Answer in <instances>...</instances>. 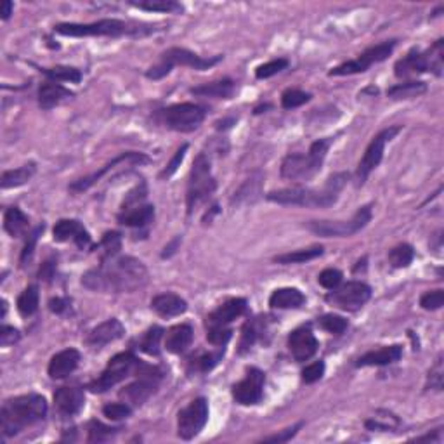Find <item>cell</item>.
Returning <instances> with one entry per match:
<instances>
[{
	"label": "cell",
	"mask_w": 444,
	"mask_h": 444,
	"mask_svg": "<svg viewBox=\"0 0 444 444\" xmlns=\"http://www.w3.org/2000/svg\"><path fill=\"white\" fill-rule=\"evenodd\" d=\"M148 278L146 266L137 259L125 255V257L108 259L99 267L87 271L82 278V283L94 292L131 293L143 288L148 283Z\"/></svg>",
	"instance_id": "1"
},
{
	"label": "cell",
	"mask_w": 444,
	"mask_h": 444,
	"mask_svg": "<svg viewBox=\"0 0 444 444\" xmlns=\"http://www.w3.org/2000/svg\"><path fill=\"white\" fill-rule=\"evenodd\" d=\"M349 174L340 172L333 174L332 178L325 183L321 190H311V188H285V190L271 191L266 196L269 202L278 203V205H298V207H332L339 200V193L344 190L347 183Z\"/></svg>",
	"instance_id": "2"
},
{
	"label": "cell",
	"mask_w": 444,
	"mask_h": 444,
	"mask_svg": "<svg viewBox=\"0 0 444 444\" xmlns=\"http://www.w3.org/2000/svg\"><path fill=\"white\" fill-rule=\"evenodd\" d=\"M47 415V401L40 394H25L7 399L0 411V427L4 438H13L26 427L44 420Z\"/></svg>",
	"instance_id": "3"
},
{
	"label": "cell",
	"mask_w": 444,
	"mask_h": 444,
	"mask_svg": "<svg viewBox=\"0 0 444 444\" xmlns=\"http://www.w3.org/2000/svg\"><path fill=\"white\" fill-rule=\"evenodd\" d=\"M56 33L63 37H124V35H144L151 28H143L137 23H127L121 19L106 18L94 23H61L54 26Z\"/></svg>",
	"instance_id": "4"
},
{
	"label": "cell",
	"mask_w": 444,
	"mask_h": 444,
	"mask_svg": "<svg viewBox=\"0 0 444 444\" xmlns=\"http://www.w3.org/2000/svg\"><path fill=\"white\" fill-rule=\"evenodd\" d=\"M333 139L326 137L311 144L309 151L305 153H290L285 156L281 163V178L286 180H309L313 179L323 167L330 146Z\"/></svg>",
	"instance_id": "5"
},
{
	"label": "cell",
	"mask_w": 444,
	"mask_h": 444,
	"mask_svg": "<svg viewBox=\"0 0 444 444\" xmlns=\"http://www.w3.org/2000/svg\"><path fill=\"white\" fill-rule=\"evenodd\" d=\"M222 60V56H214V58H202L198 54L191 53V50L184 49V47H172V49L165 50L160 58V61L156 63L155 66L146 72V77L149 80H160V78L167 77L168 73L172 72L174 66H190L193 70H198V72H203V70L212 68V66L217 65L219 61Z\"/></svg>",
	"instance_id": "6"
},
{
	"label": "cell",
	"mask_w": 444,
	"mask_h": 444,
	"mask_svg": "<svg viewBox=\"0 0 444 444\" xmlns=\"http://www.w3.org/2000/svg\"><path fill=\"white\" fill-rule=\"evenodd\" d=\"M215 188H217V184H215L214 175H212L210 158H208L205 153H200L195 158V162H193L190 180H188V193H186L188 214H193V210H195L200 203L207 202V200L214 195Z\"/></svg>",
	"instance_id": "7"
},
{
	"label": "cell",
	"mask_w": 444,
	"mask_h": 444,
	"mask_svg": "<svg viewBox=\"0 0 444 444\" xmlns=\"http://www.w3.org/2000/svg\"><path fill=\"white\" fill-rule=\"evenodd\" d=\"M372 221V205L361 207L349 221H311L305 224L309 231L325 238H347L359 233Z\"/></svg>",
	"instance_id": "8"
},
{
	"label": "cell",
	"mask_w": 444,
	"mask_h": 444,
	"mask_svg": "<svg viewBox=\"0 0 444 444\" xmlns=\"http://www.w3.org/2000/svg\"><path fill=\"white\" fill-rule=\"evenodd\" d=\"M162 379V370H158L156 367H149V364H143L139 361L136 382L127 385L124 391H120V398H124L125 403H129L131 406H141L155 394Z\"/></svg>",
	"instance_id": "9"
},
{
	"label": "cell",
	"mask_w": 444,
	"mask_h": 444,
	"mask_svg": "<svg viewBox=\"0 0 444 444\" xmlns=\"http://www.w3.org/2000/svg\"><path fill=\"white\" fill-rule=\"evenodd\" d=\"M137 364H139V359H137L131 351H125L113 356L112 359H109L108 367L103 370V373H101L96 380H92V382L89 384L90 392L101 394V392L109 391V389L115 387L117 384H120L121 380L127 379V377L136 370Z\"/></svg>",
	"instance_id": "10"
},
{
	"label": "cell",
	"mask_w": 444,
	"mask_h": 444,
	"mask_svg": "<svg viewBox=\"0 0 444 444\" xmlns=\"http://www.w3.org/2000/svg\"><path fill=\"white\" fill-rule=\"evenodd\" d=\"M162 121L175 132H193L205 120V108L193 103L172 104L162 109Z\"/></svg>",
	"instance_id": "11"
},
{
	"label": "cell",
	"mask_w": 444,
	"mask_h": 444,
	"mask_svg": "<svg viewBox=\"0 0 444 444\" xmlns=\"http://www.w3.org/2000/svg\"><path fill=\"white\" fill-rule=\"evenodd\" d=\"M401 125H394V127H387L384 131H380L375 137L372 139V143L368 144L367 151H364L363 158L359 160V165H357L356 170V184L357 186H363L367 183V179L370 178V174L379 167L380 162L384 158V149L385 144L391 139H394L396 136L401 132Z\"/></svg>",
	"instance_id": "12"
},
{
	"label": "cell",
	"mask_w": 444,
	"mask_h": 444,
	"mask_svg": "<svg viewBox=\"0 0 444 444\" xmlns=\"http://www.w3.org/2000/svg\"><path fill=\"white\" fill-rule=\"evenodd\" d=\"M396 47V40H385L382 44H377L370 47V49L364 50L359 58L356 60L342 63V65L335 66L328 75L330 77H345V75H354V73H364L368 68L377 63L387 60L392 54Z\"/></svg>",
	"instance_id": "13"
},
{
	"label": "cell",
	"mask_w": 444,
	"mask_h": 444,
	"mask_svg": "<svg viewBox=\"0 0 444 444\" xmlns=\"http://www.w3.org/2000/svg\"><path fill=\"white\" fill-rule=\"evenodd\" d=\"M208 422V401L205 398H196L186 408L179 411L178 416V434L184 441L195 439Z\"/></svg>",
	"instance_id": "14"
},
{
	"label": "cell",
	"mask_w": 444,
	"mask_h": 444,
	"mask_svg": "<svg viewBox=\"0 0 444 444\" xmlns=\"http://www.w3.org/2000/svg\"><path fill=\"white\" fill-rule=\"evenodd\" d=\"M372 297V288L363 281H347L345 285L337 286L333 292L326 296V302L344 309V311H357L363 308Z\"/></svg>",
	"instance_id": "15"
},
{
	"label": "cell",
	"mask_w": 444,
	"mask_h": 444,
	"mask_svg": "<svg viewBox=\"0 0 444 444\" xmlns=\"http://www.w3.org/2000/svg\"><path fill=\"white\" fill-rule=\"evenodd\" d=\"M143 163H149V158L144 153H136V151H127V153H121V155L117 156V158H113L112 162H108L104 165L101 170L94 172V174L87 175V178H82L78 180H75V183L70 184V191L72 193H82V191H87L89 188H92L94 184L99 183L101 179L104 178L108 172L115 170L117 167H120V165H143Z\"/></svg>",
	"instance_id": "16"
},
{
	"label": "cell",
	"mask_w": 444,
	"mask_h": 444,
	"mask_svg": "<svg viewBox=\"0 0 444 444\" xmlns=\"http://www.w3.org/2000/svg\"><path fill=\"white\" fill-rule=\"evenodd\" d=\"M266 375L259 368H249L247 377L233 385V398L237 403L243 406H252V404L261 403L262 394H264Z\"/></svg>",
	"instance_id": "17"
},
{
	"label": "cell",
	"mask_w": 444,
	"mask_h": 444,
	"mask_svg": "<svg viewBox=\"0 0 444 444\" xmlns=\"http://www.w3.org/2000/svg\"><path fill=\"white\" fill-rule=\"evenodd\" d=\"M320 342L314 337L311 326H300L293 330L288 337V349L296 361H308L318 352Z\"/></svg>",
	"instance_id": "18"
},
{
	"label": "cell",
	"mask_w": 444,
	"mask_h": 444,
	"mask_svg": "<svg viewBox=\"0 0 444 444\" xmlns=\"http://www.w3.org/2000/svg\"><path fill=\"white\" fill-rule=\"evenodd\" d=\"M247 311V300L245 298H229L224 304L219 305L207 316V328H221V326H227L233 323L239 316H243Z\"/></svg>",
	"instance_id": "19"
},
{
	"label": "cell",
	"mask_w": 444,
	"mask_h": 444,
	"mask_svg": "<svg viewBox=\"0 0 444 444\" xmlns=\"http://www.w3.org/2000/svg\"><path fill=\"white\" fill-rule=\"evenodd\" d=\"M124 333L125 326L121 325V321L117 320V318H112V320H106L101 325H97L96 328L90 330L85 342H87V345H90V347L101 349L104 345L112 344V342L121 339Z\"/></svg>",
	"instance_id": "20"
},
{
	"label": "cell",
	"mask_w": 444,
	"mask_h": 444,
	"mask_svg": "<svg viewBox=\"0 0 444 444\" xmlns=\"http://www.w3.org/2000/svg\"><path fill=\"white\" fill-rule=\"evenodd\" d=\"M54 239L56 242H68V239H73L77 243L78 249H87L90 245V234L85 231V227L82 226L80 222L75 221V219H61V221L56 222L53 229Z\"/></svg>",
	"instance_id": "21"
},
{
	"label": "cell",
	"mask_w": 444,
	"mask_h": 444,
	"mask_svg": "<svg viewBox=\"0 0 444 444\" xmlns=\"http://www.w3.org/2000/svg\"><path fill=\"white\" fill-rule=\"evenodd\" d=\"M78 363H80V352L77 349H65V351L50 357L47 372H49L50 379H66L77 370Z\"/></svg>",
	"instance_id": "22"
},
{
	"label": "cell",
	"mask_w": 444,
	"mask_h": 444,
	"mask_svg": "<svg viewBox=\"0 0 444 444\" xmlns=\"http://www.w3.org/2000/svg\"><path fill=\"white\" fill-rule=\"evenodd\" d=\"M54 403L63 415H77L85 404L84 391L80 387H60L54 392Z\"/></svg>",
	"instance_id": "23"
},
{
	"label": "cell",
	"mask_w": 444,
	"mask_h": 444,
	"mask_svg": "<svg viewBox=\"0 0 444 444\" xmlns=\"http://www.w3.org/2000/svg\"><path fill=\"white\" fill-rule=\"evenodd\" d=\"M431 72L429 60H427L426 53H420L418 49L410 50L403 60H399L394 66V73L398 78H408L413 75H420Z\"/></svg>",
	"instance_id": "24"
},
{
	"label": "cell",
	"mask_w": 444,
	"mask_h": 444,
	"mask_svg": "<svg viewBox=\"0 0 444 444\" xmlns=\"http://www.w3.org/2000/svg\"><path fill=\"white\" fill-rule=\"evenodd\" d=\"M403 356V347L401 345H385V347L377 349V351H370L363 354L356 361V367H385V364H392L401 359Z\"/></svg>",
	"instance_id": "25"
},
{
	"label": "cell",
	"mask_w": 444,
	"mask_h": 444,
	"mask_svg": "<svg viewBox=\"0 0 444 444\" xmlns=\"http://www.w3.org/2000/svg\"><path fill=\"white\" fill-rule=\"evenodd\" d=\"M151 309L162 318H175L188 311V302L175 293H160L151 300Z\"/></svg>",
	"instance_id": "26"
},
{
	"label": "cell",
	"mask_w": 444,
	"mask_h": 444,
	"mask_svg": "<svg viewBox=\"0 0 444 444\" xmlns=\"http://www.w3.org/2000/svg\"><path fill=\"white\" fill-rule=\"evenodd\" d=\"M72 96V90L63 87L58 82H45L38 89V106L42 109H53Z\"/></svg>",
	"instance_id": "27"
},
{
	"label": "cell",
	"mask_w": 444,
	"mask_h": 444,
	"mask_svg": "<svg viewBox=\"0 0 444 444\" xmlns=\"http://www.w3.org/2000/svg\"><path fill=\"white\" fill-rule=\"evenodd\" d=\"M193 342V328L190 325L172 326L165 337V349L172 354H183Z\"/></svg>",
	"instance_id": "28"
},
{
	"label": "cell",
	"mask_w": 444,
	"mask_h": 444,
	"mask_svg": "<svg viewBox=\"0 0 444 444\" xmlns=\"http://www.w3.org/2000/svg\"><path fill=\"white\" fill-rule=\"evenodd\" d=\"M234 90H237V84L231 78H222V80L193 87L191 94L202 97H215V99H231L234 96Z\"/></svg>",
	"instance_id": "29"
},
{
	"label": "cell",
	"mask_w": 444,
	"mask_h": 444,
	"mask_svg": "<svg viewBox=\"0 0 444 444\" xmlns=\"http://www.w3.org/2000/svg\"><path fill=\"white\" fill-rule=\"evenodd\" d=\"M305 304V296L298 288H278L271 293L269 305L273 309H298Z\"/></svg>",
	"instance_id": "30"
},
{
	"label": "cell",
	"mask_w": 444,
	"mask_h": 444,
	"mask_svg": "<svg viewBox=\"0 0 444 444\" xmlns=\"http://www.w3.org/2000/svg\"><path fill=\"white\" fill-rule=\"evenodd\" d=\"M262 191V174H254L250 175V179H247L245 183L239 186V190L234 193V196L231 198V205L239 207L247 205V203L257 202L259 196Z\"/></svg>",
	"instance_id": "31"
},
{
	"label": "cell",
	"mask_w": 444,
	"mask_h": 444,
	"mask_svg": "<svg viewBox=\"0 0 444 444\" xmlns=\"http://www.w3.org/2000/svg\"><path fill=\"white\" fill-rule=\"evenodd\" d=\"M153 219H155V207L153 205H141L119 214V222L129 227H144Z\"/></svg>",
	"instance_id": "32"
},
{
	"label": "cell",
	"mask_w": 444,
	"mask_h": 444,
	"mask_svg": "<svg viewBox=\"0 0 444 444\" xmlns=\"http://www.w3.org/2000/svg\"><path fill=\"white\" fill-rule=\"evenodd\" d=\"M35 172H37V165L35 163H26L23 167L14 168V170H6L0 179L2 184V190H11V188H18L26 184L28 180L33 178Z\"/></svg>",
	"instance_id": "33"
},
{
	"label": "cell",
	"mask_w": 444,
	"mask_h": 444,
	"mask_svg": "<svg viewBox=\"0 0 444 444\" xmlns=\"http://www.w3.org/2000/svg\"><path fill=\"white\" fill-rule=\"evenodd\" d=\"M30 226V219L19 210L18 207L7 208L6 215H4V229L11 234L13 238H19L26 233Z\"/></svg>",
	"instance_id": "34"
},
{
	"label": "cell",
	"mask_w": 444,
	"mask_h": 444,
	"mask_svg": "<svg viewBox=\"0 0 444 444\" xmlns=\"http://www.w3.org/2000/svg\"><path fill=\"white\" fill-rule=\"evenodd\" d=\"M427 92L426 82H404L387 90V96L391 99H413Z\"/></svg>",
	"instance_id": "35"
},
{
	"label": "cell",
	"mask_w": 444,
	"mask_h": 444,
	"mask_svg": "<svg viewBox=\"0 0 444 444\" xmlns=\"http://www.w3.org/2000/svg\"><path fill=\"white\" fill-rule=\"evenodd\" d=\"M321 255H323V247H311V249H302L296 250V252L278 255V257H274V262H278V264H302V262L314 261Z\"/></svg>",
	"instance_id": "36"
},
{
	"label": "cell",
	"mask_w": 444,
	"mask_h": 444,
	"mask_svg": "<svg viewBox=\"0 0 444 444\" xmlns=\"http://www.w3.org/2000/svg\"><path fill=\"white\" fill-rule=\"evenodd\" d=\"M38 309V286L31 285L23 290L21 296L18 297V311L21 316H33Z\"/></svg>",
	"instance_id": "37"
},
{
	"label": "cell",
	"mask_w": 444,
	"mask_h": 444,
	"mask_svg": "<svg viewBox=\"0 0 444 444\" xmlns=\"http://www.w3.org/2000/svg\"><path fill=\"white\" fill-rule=\"evenodd\" d=\"M163 337V328L160 326H151L139 340V349L143 352H146L149 356H158L160 354V342Z\"/></svg>",
	"instance_id": "38"
},
{
	"label": "cell",
	"mask_w": 444,
	"mask_h": 444,
	"mask_svg": "<svg viewBox=\"0 0 444 444\" xmlns=\"http://www.w3.org/2000/svg\"><path fill=\"white\" fill-rule=\"evenodd\" d=\"M89 435H87V443H106L109 439L115 438L119 434V427H109L104 426L99 420H90L89 422Z\"/></svg>",
	"instance_id": "39"
},
{
	"label": "cell",
	"mask_w": 444,
	"mask_h": 444,
	"mask_svg": "<svg viewBox=\"0 0 444 444\" xmlns=\"http://www.w3.org/2000/svg\"><path fill=\"white\" fill-rule=\"evenodd\" d=\"M262 335V326L259 321H247L245 326L242 330V339H239V354H245L252 349V345L261 339Z\"/></svg>",
	"instance_id": "40"
},
{
	"label": "cell",
	"mask_w": 444,
	"mask_h": 444,
	"mask_svg": "<svg viewBox=\"0 0 444 444\" xmlns=\"http://www.w3.org/2000/svg\"><path fill=\"white\" fill-rule=\"evenodd\" d=\"M137 9L149 11V13H180L183 6L174 0H146V2H131Z\"/></svg>",
	"instance_id": "41"
},
{
	"label": "cell",
	"mask_w": 444,
	"mask_h": 444,
	"mask_svg": "<svg viewBox=\"0 0 444 444\" xmlns=\"http://www.w3.org/2000/svg\"><path fill=\"white\" fill-rule=\"evenodd\" d=\"M42 73L53 82H70V84H78L82 80V73L77 68L70 66H56V68H42Z\"/></svg>",
	"instance_id": "42"
},
{
	"label": "cell",
	"mask_w": 444,
	"mask_h": 444,
	"mask_svg": "<svg viewBox=\"0 0 444 444\" xmlns=\"http://www.w3.org/2000/svg\"><path fill=\"white\" fill-rule=\"evenodd\" d=\"M415 259V250L413 247L408 245V243H401V245L394 247V249L389 252V261H391L392 267H408L413 262Z\"/></svg>",
	"instance_id": "43"
},
{
	"label": "cell",
	"mask_w": 444,
	"mask_h": 444,
	"mask_svg": "<svg viewBox=\"0 0 444 444\" xmlns=\"http://www.w3.org/2000/svg\"><path fill=\"white\" fill-rule=\"evenodd\" d=\"M97 249L101 250V261H108V259L117 257L121 249L120 233H115V231L106 233L103 239H101L99 245H97Z\"/></svg>",
	"instance_id": "44"
},
{
	"label": "cell",
	"mask_w": 444,
	"mask_h": 444,
	"mask_svg": "<svg viewBox=\"0 0 444 444\" xmlns=\"http://www.w3.org/2000/svg\"><path fill=\"white\" fill-rule=\"evenodd\" d=\"M318 325L323 330H326V332L333 333V335H340V333H344L349 326L347 320L339 316V314H325V316H321L320 320H318Z\"/></svg>",
	"instance_id": "45"
},
{
	"label": "cell",
	"mask_w": 444,
	"mask_h": 444,
	"mask_svg": "<svg viewBox=\"0 0 444 444\" xmlns=\"http://www.w3.org/2000/svg\"><path fill=\"white\" fill-rule=\"evenodd\" d=\"M309 101H311V94L304 92V90H298V89L285 90L281 96V106L285 109L298 108V106L309 103Z\"/></svg>",
	"instance_id": "46"
},
{
	"label": "cell",
	"mask_w": 444,
	"mask_h": 444,
	"mask_svg": "<svg viewBox=\"0 0 444 444\" xmlns=\"http://www.w3.org/2000/svg\"><path fill=\"white\" fill-rule=\"evenodd\" d=\"M222 356L224 349L219 352H202V354H198L196 357H191V364L198 372H210L222 359Z\"/></svg>",
	"instance_id": "47"
},
{
	"label": "cell",
	"mask_w": 444,
	"mask_h": 444,
	"mask_svg": "<svg viewBox=\"0 0 444 444\" xmlns=\"http://www.w3.org/2000/svg\"><path fill=\"white\" fill-rule=\"evenodd\" d=\"M286 68H288V60L280 58V60H273V61L266 63V65L259 66V68L255 70V77H257L259 80H266V78L274 77V75H278Z\"/></svg>",
	"instance_id": "48"
},
{
	"label": "cell",
	"mask_w": 444,
	"mask_h": 444,
	"mask_svg": "<svg viewBox=\"0 0 444 444\" xmlns=\"http://www.w3.org/2000/svg\"><path fill=\"white\" fill-rule=\"evenodd\" d=\"M146 195H148L146 184L141 183L139 186L134 188V190H132L131 193H129L127 196H125L124 203H121V212L131 210V208H136V207L144 205L143 202H144V200H146Z\"/></svg>",
	"instance_id": "49"
},
{
	"label": "cell",
	"mask_w": 444,
	"mask_h": 444,
	"mask_svg": "<svg viewBox=\"0 0 444 444\" xmlns=\"http://www.w3.org/2000/svg\"><path fill=\"white\" fill-rule=\"evenodd\" d=\"M443 380H444V363H443V354L438 356L434 367L431 368L429 377H427V389L432 391H443Z\"/></svg>",
	"instance_id": "50"
},
{
	"label": "cell",
	"mask_w": 444,
	"mask_h": 444,
	"mask_svg": "<svg viewBox=\"0 0 444 444\" xmlns=\"http://www.w3.org/2000/svg\"><path fill=\"white\" fill-rule=\"evenodd\" d=\"M103 415L109 420H124L132 415V406L129 403H109L103 406Z\"/></svg>",
	"instance_id": "51"
},
{
	"label": "cell",
	"mask_w": 444,
	"mask_h": 444,
	"mask_svg": "<svg viewBox=\"0 0 444 444\" xmlns=\"http://www.w3.org/2000/svg\"><path fill=\"white\" fill-rule=\"evenodd\" d=\"M443 304H444L443 290H432V292L423 293V296L420 297V305H422V309H426V311H438V309L443 308Z\"/></svg>",
	"instance_id": "52"
},
{
	"label": "cell",
	"mask_w": 444,
	"mask_h": 444,
	"mask_svg": "<svg viewBox=\"0 0 444 444\" xmlns=\"http://www.w3.org/2000/svg\"><path fill=\"white\" fill-rule=\"evenodd\" d=\"M342 273L339 269H333V267H330V269H325L321 271L320 276H318V281H320L321 286H325L326 290H335L337 286H340L342 283Z\"/></svg>",
	"instance_id": "53"
},
{
	"label": "cell",
	"mask_w": 444,
	"mask_h": 444,
	"mask_svg": "<svg viewBox=\"0 0 444 444\" xmlns=\"http://www.w3.org/2000/svg\"><path fill=\"white\" fill-rule=\"evenodd\" d=\"M233 337V332H231L227 326H221V328H208L207 332V340L210 342L212 345H219V347H224L227 342Z\"/></svg>",
	"instance_id": "54"
},
{
	"label": "cell",
	"mask_w": 444,
	"mask_h": 444,
	"mask_svg": "<svg viewBox=\"0 0 444 444\" xmlns=\"http://www.w3.org/2000/svg\"><path fill=\"white\" fill-rule=\"evenodd\" d=\"M44 231V224L42 226H38L37 229L33 231V233L28 237V242H26L25 249H23L21 252V259H19V262H21V266H26L28 262L31 261V257H33V252H35V245H37V239L38 237H40V233Z\"/></svg>",
	"instance_id": "55"
},
{
	"label": "cell",
	"mask_w": 444,
	"mask_h": 444,
	"mask_svg": "<svg viewBox=\"0 0 444 444\" xmlns=\"http://www.w3.org/2000/svg\"><path fill=\"white\" fill-rule=\"evenodd\" d=\"M325 375V363L323 361H316V363L308 364V367L302 370V380L305 384H314L318 380H321V377Z\"/></svg>",
	"instance_id": "56"
},
{
	"label": "cell",
	"mask_w": 444,
	"mask_h": 444,
	"mask_svg": "<svg viewBox=\"0 0 444 444\" xmlns=\"http://www.w3.org/2000/svg\"><path fill=\"white\" fill-rule=\"evenodd\" d=\"M302 427H304V422H298V423H296V426H293V427H288V429L278 432V434L267 435V438L262 439V441H264V443H278V444H280V443H288L290 439L296 438L297 432L300 431Z\"/></svg>",
	"instance_id": "57"
},
{
	"label": "cell",
	"mask_w": 444,
	"mask_h": 444,
	"mask_svg": "<svg viewBox=\"0 0 444 444\" xmlns=\"http://www.w3.org/2000/svg\"><path fill=\"white\" fill-rule=\"evenodd\" d=\"M186 151H188V144H183V146H180L178 151H175L174 158L170 160V163L167 165V168H165L162 174H160V178H162V179L167 178L168 179V178H170V175H174L175 172H178V168L180 167V163H183Z\"/></svg>",
	"instance_id": "58"
},
{
	"label": "cell",
	"mask_w": 444,
	"mask_h": 444,
	"mask_svg": "<svg viewBox=\"0 0 444 444\" xmlns=\"http://www.w3.org/2000/svg\"><path fill=\"white\" fill-rule=\"evenodd\" d=\"M19 339H21V335H19L18 330L7 325L2 326V330H0V345L2 347H9V345L16 344Z\"/></svg>",
	"instance_id": "59"
},
{
	"label": "cell",
	"mask_w": 444,
	"mask_h": 444,
	"mask_svg": "<svg viewBox=\"0 0 444 444\" xmlns=\"http://www.w3.org/2000/svg\"><path fill=\"white\" fill-rule=\"evenodd\" d=\"M70 302L66 300V298H61V297H56V298H50L49 300V309L53 311L54 314H63L68 309Z\"/></svg>",
	"instance_id": "60"
},
{
	"label": "cell",
	"mask_w": 444,
	"mask_h": 444,
	"mask_svg": "<svg viewBox=\"0 0 444 444\" xmlns=\"http://www.w3.org/2000/svg\"><path fill=\"white\" fill-rule=\"evenodd\" d=\"M54 269H56V264H54L53 261L44 262V264H42V267H40V271H38V278H40V280L49 281L50 278L54 276Z\"/></svg>",
	"instance_id": "61"
},
{
	"label": "cell",
	"mask_w": 444,
	"mask_h": 444,
	"mask_svg": "<svg viewBox=\"0 0 444 444\" xmlns=\"http://www.w3.org/2000/svg\"><path fill=\"white\" fill-rule=\"evenodd\" d=\"M415 441H431V443H441V429H438L434 434H426L422 438H415Z\"/></svg>",
	"instance_id": "62"
},
{
	"label": "cell",
	"mask_w": 444,
	"mask_h": 444,
	"mask_svg": "<svg viewBox=\"0 0 444 444\" xmlns=\"http://www.w3.org/2000/svg\"><path fill=\"white\" fill-rule=\"evenodd\" d=\"M13 2H11V0H4L2 2V19L4 21H7V19H9V16L13 14Z\"/></svg>",
	"instance_id": "63"
}]
</instances>
